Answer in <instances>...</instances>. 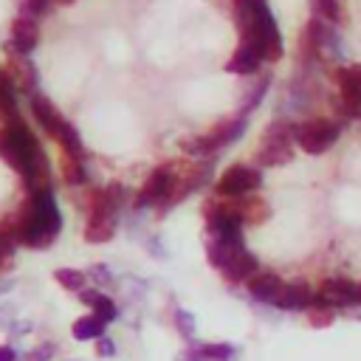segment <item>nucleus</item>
Masks as SVG:
<instances>
[{
  "label": "nucleus",
  "mask_w": 361,
  "mask_h": 361,
  "mask_svg": "<svg viewBox=\"0 0 361 361\" xmlns=\"http://www.w3.org/2000/svg\"><path fill=\"white\" fill-rule=\"evenodd\" d=\"M260 271V262H257V257L249 251V249H243V251H237L229 262H226V266H223V277L229 279V282H249L254 274Z\"/></svg>",
  "instance_id": "f8f14e48"
},
{
  "label": "nucleus",
  "mask_w": 361,
  "mask_h": 361,
  "mask_svg": "<svg viewBox=\"0 0 361 361\" xmlns=\"http://www.w3.org/2000/svg\"><path fill=\"white\" fill-rule=\"evenodd\" d=\"M14 358H17V356H14V350H12V347H6V345L0 347V361H14Z\"/></svg>",
  "instance_id": "2f4dec72"
},
{
  "label": "nucleus",
  "mask_w": 361,
  "mask_h": 361,
  "mask_svg": "<svg viewBox=\"0 0 361 361\" xmlns=\"http://www.w3.org/2000/svg\"><path fill=\"white\" fill-rule=\"evenodd\" d=\"M14 82L9 79V74L0 77V127H9L12 122H17V102H14Z\"/></svg>",
  "instance_id": "2eb2a0df"
},
{
  "label": "nucleus",
  "mask_w": 361,
  "mask_h": 361,
  "mask_svg": "<svg viewBox=\"0 0 361 361\" xmlns=\"http://www.w3.org/2000/svg\"><path fill=\"white\" fill-rule=\"evenodd\" d=\"M32 113H34V119L40 122V127L48 133V136H54L57 138V133L62 130V125H65V119L60 116V110L45 99V96H32Z\"/></svg>",
  "instance_id": "ddd939ff"
},
{
  "label": "nucleus",
  "mask_w": 361,
  "mask_h": 361,
  "mask_svg": "<svg viewBox=\"0 0 361 361\" xmlns=\"http://www.w3.org/2000/svg\"><path fill=\"white\" fill-rule=\"evenodd\" d=\"M0 77H3V71H0Z\"/></svg>",
  "instance_id": "c9c22d12"
},
{
  "label": "nucleus",
  "mask_w": 361,
  "mask_h": 361,
  "mask_svg": "<svg viewBox=\"0 0 361 361\" xmlns=\"http://www.w3.org/2000/svg\"><path fill=\"white\" fill-rule=\"evenodd\" d=\"M333 79L342 90V110L345 116H361V62L345 65L333 71Z\"/></svg>",
  "instance_id": "0eeeda50"
},
{
  "label": "nucleus",
  "mask_w": 361,
  "mask_h": 361,
  "mask_svg": "<svg viewBox=\"0 0 361 361\" xmlns=\"http://www.w3.org/2000/svg\"><path fill=\"white\" fill-rule=\"evenodd\" d=\"M262 186V173L249 164H234L218 178V195L221 198H246L254 189Z\"/></svg>",
  "instance_id": "423d86ee"
},
{
  "label": "nucleus",
  "mask_w": 361,
  "mask_h": 361,
  "mask_svg": "<svg viewBox=\"0 0 361 361\" xmlns=\"http://www.w3.org/2000/svg\"><path fill=\"white\" fill-rule=\"evenodd\" d=\"M181 173H184L181 161L155 166V170L147 175V181H144V186H141V192H138V198H136V206H138V209H147V206L164 203L166 195L173 192V186H175V181H178Z\"/></svg>",
  "instance_id": "39448f33"
},
{
  "label": "nucleus",
  "mask_w": 361,
  "mask_h": 361,
  "mask_svg": "<svg viewBox=\"0 0 361 361\" xmlns=\"http://www.w3.org/2000/svg\"><path fill=\"white\" fill-rule=\"evenodd\" d=\"M333 310H322V308H314L310 310V316H308V322H310V327H327V325H333Z\"/></svg>",
  "instance_id": "bb28decb"
},
{
  "label": "nucleus",
  "mask_w": 361,
  "mask_h": 361,
  "mask_svg": "<svg viewBox=\"0 0 361 361\" xmlns=\"http://www.w3.org/2000/svg\"><path fill=\"white\" fill-rule=\"evenodd\" d=\"M54 277H57V282L62 288H68V291H82V288H85V274L77 271V269H60Z\"/></svg>",
  "instance_id": "b1692460"
},
{
  "label": "nucleus",
  "mask_w": 361,
  "mask_h": 361,
  "mask_svg": "<svg viewBox=\"0 0 361 361\" xmlns=\"http://www.w3.org/2000/svg\"><path fill=\"white\" fill-rule=\"evenodd\" d=\"M57 141L62 144V150H65V155H79V158H85V150H82V138H79V133L74 130V125H62V130L57 133Z\"/></svg>",
  "instance_id": "4be33fe9"
},
{
  "label": "nucleus",
  "mask_w": 361,
  "mask_h": 361,
  "mask_svg": "<svg viewBox=\"0 0 361 361\" xmlns=\"http://www.w3.org/2000/svg\"><path fill=\"white\" fill-rule=\"evenodd\" d=\"M294 141H297V125L288 119H277L266 127L262 144L257 147L254 158L260 166H282L294 158Z\"/></svg>",
  "instance_id": "f03ea898"
},
{
  "label": "nucleus",
  "mask_w": 361,
  "mask_h": 361,
  "mask_svg": "<svg viewBox=\"0 0 361 361\" xmlns=\"http://www.w3.org/2000/svg\"><path fill=\"white\" fill-rule=\"evenodd\" d=\"M62 178L71 186H82L88 181V170H85V158L79 155H62Z\"/></svg>",
  "instance_id": "aec40b11"
},
{
  "label": "nucleus",
  "mask_w": 361,
  "mask_h": 361,
  "mask_svg": "<svg viewBox=\"0 0 361 361\" xmlns=\"http://www.w3.org/2000/svg\"><path fill=\"white\" fill-rule=\"evenodd\" d=\"M232 203V212L237 214L240 223H262L271 218V209L262 198H254V195H246V198H226Z\"/></svg>",
  "instance_id": "9d476101"
},
{
  "label": "nucleus",
  "mask_w": 361,
  "mask_h": 361,
  "mask_svg": "<svg viewBox=\"0 0 361 361\" xmlns=\"http://www.w3.org/2000/svg\"><path fill=\"white\" fill-rule=\"evenodd\" d=\"M40 42V26L34 17H14L12 23V42H9V51L23 54L26 57L29 51H34V45Z\"/></svg>",
  "instance_id": "6e6552de"
},
{
  "label": "nucleus",
  "mask_w": 361,
  "mask_h": 361,
  "mask_svg": "<svg viewBox=\"0 0 361 361\" xmlns=\"http://www.w3.org/2000/svg\"><path fill=\"white\" fill-rule=\"evenodd\" d=\"M54 356V345H40V347H34L29 356H26V361H48Z\"/></svg>",
  "instance_id": "c85d7f7f"
},
{
  "label": "nucleus",
  "mask_w": 361,
  "mask_h": 361,
  "mask_svg": "<svg viewBox=\"0 0 361 361\" xmlns=\"http://www.w3.org/2000/svg\"><path fill=\"white\" fill-rule=\"evenodd\" d=\"M96 353H99V356H113V353H116V347L110 345V339H105V336H102L99 345H96Z\"/></svg>",
  "instance_id": "c756f323"
},
{
  "label": "nucleus",
  "mask_w": 361,
  "mask_h": 361,
  "mask_svg": "<svg viewBox=\"0 0 361 361\" xmlns=\"http://www.w3.org/2000/svg\"><path fill=\"white\" fill-rule=\"evenodd\" d=\"M3 262H6V254H3V251H0V266H3Z\"/></svg>",
  "instance_id": "f704fd0d"
},
{
  "label": "nucleus",
  "mask_w": 361,
  "mask_h": 361,
  "mask_svg": "<svg viewBox=\"0 0 361 361\" xmlns=\"http://www.w3.org/2000/svg\"><path fill=\"white\" fill-rule=\"evenodd\" d=\"M260 62H262V60H260L254 51H249V48L240 45L237 51L232 54V60L226 62V71H229V74H257V71H260Z\"/></svg>",
  "instance_id": "dca6fc26"
},
{
  "label": "nucleus",
  "mask_w": 361,
  "mask_h": 361,
  "mask_svg": "<svg viewBox=\"0 0 361 361\" xmlns=\"http://www.w3.org/2000/svg\"><path fill=\"white\" fill-rule=\"evenodd\" d=\"M282 277L274 274V271H257L251 279H249V294L257 299V302H266V305H277L279 294H282Z\"/></svg>",
  "instance_id": "1a4fd4ad"
},
{
  "label": "nucleus",
  "mask_w": 361,
  "mask_h": 361,
  "mask_svg": "<svg viewBox=\"0 0 361 361\" xmlns=\"http://www.w3.org/2000/svg\"><path fill=\"white\" fill-rule=\"evenodd\" d=\"M90 277H93V279H99V282H108V279H110V277H108V269H105V266H93Z\"/></svg>",
  "instance_id": "7c9ffc66"
},
{
  "label": "nucleus",
  "mask_w": 361,
  "mask_h": 361,
  "mask_svg": "<svg viewBox=\"0 0 361 361\" xmlns=\"http://www.w3.org/2000/svg\"><path fill=\"white\" fill-rule=\"evenodd\" d=\"M310 6H314L316 17H322L325 23H330V26H339V23L345 20L342 0H310Z\"/></svg>",
  "instance_id": "412c9836"
},
{
  "label": "nucleus",
  "mask_w": 361,
  "mask_h": 361,
  "mask_svg": "<svg viewBox=\"0 0 361 361\" xmlns=\"http://www.w3.org/2000/svg\"><path fill=\"white\" fill-rule=\"evenodd\" d=\"M342 136V127L333 122V119H308V122L297 125V144L308 153V155H322L327 153Z\"/></svg>",
  "instance_id": "20e7f679"
},
{
  "label": "nucleus",
  "mask_w": 361,
  "mask_h": 361,
  "mask_svg": "<svg viewBox=\"0 0 361 361\" xmlns=\"http://www.w3.org/2000/svg\"><path fill=\"white\" fill-rule=\"evenodd\" d=\"M9 79L14 82L17 90L32 93L37 88V71H34V65L26 57H23V54H14L12 51V74H9Z\"/></svg>",
  "instance_id": "4468645a"
},
{
  "label": "nucleus",
  "mask_w": 361,
  "mask_h": 361,
  "mask_svg": "<svg viewBox=\"0 0 361 361\" xmlns=\"http://www.w3.org/2000/svg\"><path fill=\"white\" fill-rule=\"evenodd\" d=\"M269 85H271V77H262V79H260V85H254V88H251V93L243 99V105H240V116H249V110H254V108L262 102V96H266Z\"/></svg>",
  "instance_id": "5701e85b"
},
{
  "label": "nucleus",
  "mask_w": 361,
  "mask_h": 361,
  "mask_svg": "<svg viewBox=\"0 0 361 361\" xmlns=\"http://www.w3.org/2000/svg\"><path fill=\"white\" fill-rule=\"evenodd\" d=\"M116 232V218H88L85 240L88 243H108Z\"/></svg>",
  "instance_id": "f3484780"
},
{
  "label": "nucleus",
  "mask_w": 361,
  "mask_h": 361,
  "mask_svg": "<svg viewBox=\"0 0 361 361\" xmlns=\"http://www.w3.org/2000/svg\"><path fill=\"white\" fill-rule=\"evenodd\" d=\"M51 3H54V0H17L23 17H34V20L40 14H45V12H51Z\"/></svg>",
  "instance_id": "a878e982"
},
{
  "label": "nucleus",
  "mask_w": 361,
  "mask_h": 361,
  "mask_svg": "<svg viewBox=\"0 0 361 361\" xmlns=\"http://www.w3.org/2000/svg\"><path fill=\"white\" fill-rule=\"evenodd\" d=\"M175 325H178V330L186 336V339L195 336V319H192V314H186V310H178V314H175Z\"/></svg>",
  "instance_id": "cd10ccee"
},
{
  "label": "nucleus",
  "mask_w": 361,
  "mask_h": 361,
  "mask_svg": "<svg viewBox=\"0 0 361 361\" xmlns=\"http://www.w3.org/2000/svg\"><path fill=\"white\" fill-rule=\"evenodd\" d=\"M79 299H82L85 305H90V308H93V314L99 316L102 322H113V319H116V314H119L116 305H113L108 297H102L99 291H82V294H79Z\"/></svg>",
  "instance_id": "a211bd4d"
},
{
  "label": "nucleus",
  "mask_w": 361,
  "mask_h": 361,
  "mask_svg": "<svg viewBox=\"0 0 361 361\" xmlns=\"http://www.w3.org/2000/svg\"><path fill=\"white\" fill-rule=\"evenodd\" d=\"M246 133V116H240V119H232V122H223L218 127H212L206 136H195V138H186L181 144V150L192 158H209L214 155L221 147H226V144L237 141L240 136Z\"/></svg>",
  "instance_id": "7ed1b4c3"
},
{
  "label": "nucleus",
  "mask_w": 361,
  "mask_h": 361,
  "mask_svg": "<svg viewBox=\"0 0 361 361\" xmlns=\"http://www.w3.org/2000/svg\"><path fill=\"white\" fill-rule=\"evenodd\" d=\"M356 305H361V282H358V299H356Z\"/></svg>",
  "instance_id": "72a5a7b5"
},
{
  "label": "nucleus",
  "mask_w": 361,
  "mask_h": 361,
  "mask_svg": "<svg viewBox=\"0 0 361 361\" xmlns=\"http://www.w3.org/2000/svg\"><path fill=\"white\" fill-rule=\"evenodd\" d=\"M314 297L316 294L308 288V282H285L274 308H279V310H305V308H314Z\"/></svg>",
  "instance_id": "9b49d317"
},
{
  "label": "nucleus",
  "mask_w": 361,
  "mask_h": 361,
  "mask_svg": "<svg viewBox=\"0 0 361 361\" xmlns=\"http://www.w3.org/2000/svg\"><path fill=\"white\" fill-rule=\"evenodd\" d=\"M60 226H62V218H60L51 189L32 192L26 209L20 212V243L32 249H42L60 234Z\"/></svg>",
  "instance_id": "f257e3e1"
},
{
  "label": "nucleus",
  "mask_w": 361,
  "mask_h": 361,
  "mask_svg": "<svg viewBox=\"0 0 361 361\" xmlns=\"http://www.w3.org/2000/svg\"><path fill=\"white\" fill-rule=\"evenodd\" d=\"M198 356L206 361H229L234 356V347L232 345H203L198 350Z\"/></svg>",
  "instance_id": "393cba45"
},
{
  "label": "nucleus",
  "mask_w": 361,
  "mask_h": 361,
  "mask_svg": "<svg viewBox=\"0 0 361 361\" xmlns=\"http://www.w3.org/2000/svg\"><path fill=\"white\" fill-rule=\"evenodd\" d=\"M54 3H60V6H68V3H74V0H54Z\"/></svg>",
  "instance_id": "473e14b6"
},
{
  "label": "nucleus",
  "mask_w": 361,
  "mask_h": 361,
  "mask_svg": "<svg viewBox=\"0 0 361 361\" xmlns=\"http://www.w3.org/2000/svg\"><path fill=\"white\" fill-rule=\"evenodd\" d=\"M105 325L108 322H102L99 316H82V319H77L74 322V336L79 342H88V339H102L105 336Z\"/></svg>",
  "instance_id": "6ab92c4d"
}]
</instances>
